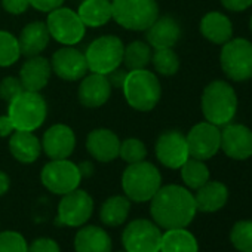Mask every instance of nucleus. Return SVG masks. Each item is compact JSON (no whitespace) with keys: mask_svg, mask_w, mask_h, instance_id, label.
<instances>
[{"mask_svg":"<svg viewBox=\"0 0 252 252\" xmlns=\"http://www.w3.org/2000/svg\"><path fill=\"white\" fill-rule=\"evenodd\" d=\"M221 3L230 12H243L252 6V0H221Z\"/></svg>","mask_w":252,"mask_h":252,"instance_id":"41","label":"nucleus"},{"mask_svg":"<svg viewBox=\"0 0 252 252\" xmlns=\"http://www.w3.org/2000/svg\"><path fill=\"white\" fill-rule=\"evenodd\" d=\"M180 169L184 184L191 190H197L199 187H202L205 183L209 181L211 177L209 169L203 163V160L193 159V158H189Z\"/></svg>","mask_w":252,"mask_h":252,"instance_id":"31","label":"nucleus"},{"mask_svg":"<svg viewBox=\"0 0 252 252\" xmlns=\"http://www.w3.org/2000/svg\"><path fill=\"white\" fill-rule=\"evenodd\" d=\"M146 32L147 43L155 49L174 48L181 37V27L172 17H158V20Z\"/></svg>","mask_w":252,"mask_h":252,"instance_id":"21","label":"nucleus"},{"mask_svg":"<svg viewBox=\"0 0 252 252\" xmlns=\"http://www.w3.org/2000/svg\"><path fill=\"white\" fill-rule=\"evenodd\" d=\"M46 27L54 40L64 46H74L85 37L86 27L77 12L70 8H57L49 12Z\"/></svg>","mask_w":252,"mask_h":252,"instance_id":"9","label":"nucleus"},{"mask_svg":"<svg viewBox=\"0 0 252 252\" xmlns=\"http://www.w3.org/2000/svg\"><path fill=\"white\" fill-rule=\"evenodd\" d=\"M113 20L126 30L146 32L159 17L156 0H111Z\"/></svg>","mask_w":252,"mask_h":252,"instance_id":"6","label":"nucleus"},{"mask_svg":"<svg viewBox=\"0 0 252 252\" xmlns=\"http://www.w3.org/2000/svg\"><path fill=\"white\" fill-rule=\"evenodd\" d=\"M30 6H33L34 9L40 11V12H52L57 8H61L64 0H29Z\"/></svg>","mask_w":252,"mask_h":252,"instance_id":"40","label":"nucleus"},{"mask_svg":"<svg viewBox=\"0 0 252 252\" xmlns=\"http://www.w3.org/2000/svg\"><path fill=\"white\" fill-rule=\"evenodd\" d=\"M46 114V99L39 92L32 91H23L9 102L8 108V116L15 131L34 132L45 123Z\"/></svg>","mask_w":252,"mask_h":252,"instance_id":"5","label":"nucleus"},{"mask_svg":"<svg viewBox=\"0 0 252 252\" xmlns=\"http://www.w3.org/2000/svg\"><path fill=\"white\" fill-rule=\"evenodd\" d=\"M9 186H11V180H9L8 174L0 171V196H3L9 190Z\"/></svg>","mask_w":252,"mask_h":252,"instance_id":"44","label":"nucleus"},{"mask_svg":"<svg viewBox=\"0 0 252 252\" xmlns=\"http://www.w3.org/2000/svg\"><path fill=\"white\" fill-rule=\"evenodd\" d=\"M111 95V86L107 80V76L91 73L80 79L77 96L83 107L98 108L104 105Z\"/></svg>","mask_w":252,"mask_h":252,"instance_id":"18","label":"nucleus"},{"mask_svg":"<svg viewBox=\"0 0 252 252\" xmlns=\"http://www.w3.org/2000/svg\"><path fill=\"white\" fill-rule=\"evenodd\" d=\"M155 152L158 160L169 169H180L190 158L186 135L174 129L165 131L159 135Z\"/></svg>","mask_w":252,"mask_h":252,"instance_id":"14","label":"nucleus"},{"mask_svg":"<svg viewBox=\"0 0 252 252\" xmlns=\"http://www.w3.org/2000/svg\"><path fill=\"white\" fill-rule=\"evenodd\" d=\"M79 166V171H80V174H82V178L83 177H89L92 172H94V166H92V163H89V162H83V163H80V165H77Z\"/></svg>","mask_w":252,"mask_h":252,"instance_id":"45","label":"nucleus"},{"mask_svg":"<svg viewBox=\"0 0 252 252\" xmlns=\"http://www.w3.org/2000/svg\"><path fill=\"white\" fill-rule=\"evenodd\" d=\"M122 252H128V251H122Z\"/></svg>","mask_w":252,"mask_h":252,"instance_id":"47","label":"nucleus"},{"mask_svg":"<svg viewBox=\"0 0 252 252\" xmlns=\"http://www.w3.org/2000/svg\"><path fill=\"white\" fill-rule=\"evenodd\" d=\"M202 113L206 122L215 126L231 123L237 113V95L234 88L224 80H214L203 89Z\"/></svg>","mask_w":252,"mask_h":252,"instance_id":"2","label":"nucleus"},{"mask_svg":"<svg viewBox=\"0 0 252 252\" xmlns=\"http://www.w3.org/2000/svg\"><path fill=\"white\" fill-rule=\"evenodd\" d=\"M52 74L51 61L45 57H30L20 70V80L24 91L40 92L49 82Z\"/></svg>","mask_w":252,"mask_h":252,"instance_id":"20","label":"nucleus"},{"mask_svg":"<svg viewBox=\"0 0 252 252\" xmlns=\"http://www.w3.org/2000/svg\"><path fill=\"white\" fill-rule=\"evenodd\" d=\"M249 29H251V32H252V17H251V21H249Z\"/></svg>","mask_w":252,"mask_h":252,"instance_id":"46","label":"nucleus"},{"mask_svg":"<svg viewBox=\"0 0 252 252\" xmlns=\"http://www.w3.org/2000/svg\"><path fill=\"white\" fill-rule=\"evenodd\" d=\"M220 64L224 74L233 82L252 79V42L248 39H230L222 45Z\"/></svg>","mask_w":252,"mask_h":252,"instance_id":"7","label":"nucleus"},{"mask_svg":"<svg viewBox=\"0 0 252 252\" xmlns=\"http://www.w3.org/2000/svg\"><path fill=\"white\" fill-rule=\"evenodd\" d=\"M202 36L214 45H224L233 39V24L230 18L218 11L208 12L200 21Z\"/></svg>","mask_w":252,"mask_h":252,"instance_id":"23","label":"nucleus"},{"mask_svg":"<svg viewBox=\"0 0 252 252\" xmlns=\"http://www.w3.org/2000/svg\"><path fill=\"white\" fill-rule=\"evenodd\" d=\"M85 27L98 29L113 20L111 0H83L77 11Z\"/></svg>","mask_w":252,"mask_h":252,"instance_id":"27","label":"nucleus"},{"mask_svg":"<svg viewBox=\"0 0 252 252\" xmlns=\"http://www.w3.org/2000/svg\"><path fill=\"white\" fill-rule=\"evenodd\" d=\"M196 237L186 228H171L162 234L160 252H197Z\"/></svg>","mask_w":252,"mask_h":252,"instance_id":"28","label":"nucleus"},{"mask_svg":"<svg viewBox=\"0 0 252 252\" xmlns=\"http://www.w3.org/2000/svg\"><path fill=\"white\" fill-rule=\"evenodd\" d=\"M51 34L48 32L46 23L42 21H33L27 24L18 37L20 51L23 57H36L40 55L49 45Z\"/></svg>","mask_w":252,"mask_h":252,"instance_id":"22","label":"nucleus"},{"mask_svg":"<svg viewBox=\"0 0 252 252\" xmlns=\"http://www.w3.org/2000/svg\"><path fill=\"white\" fill-rule=\"evenodd\" d=\"M128 252H160V228L149 220H135L126 225L122 236Z\"/></svg>","mask_w":252,"mask_h":252,"instance_id":"11","label":"nucleus"},{"mask_svg":"<svg viewBox=\"0 0 252 252\" xmlns=\"http://www.w3.org/2000/svg\"><path fill=\"white\" fill-rule=\"evenodd\" d=\"M123 43L117 36H101L95 39L85 52L88 70L98 74H108L123 63Z\"/></svg>","mask_w":252,"mask_h":252,"instance_id":"8","label":"nucleus"},{"mask_svg":"<svg viewBox=\"0 0 252 252\" xmlns=\"http://www.w3.org/2000/svg\"><path fill=\"white\" fill-rule=\"evenodd\" d=\"M119 156L126 162V163H138L146 160L147 156V149L144 143L138 138H128L120 143V150Z\"/></svg>","mask_w":252,"mask_h":252,"instance_id":"35","label":"nucleus"},{"mask_svg":"<svg viewBox=\"0 0 252 252\" xmlns=\"http://www.w3.org/2000/svg\"><path fill=\"white\" fill-rule=\"evenodd\" d=\"M43 186L54 194H67L76 190L82 181L79 166L68 159H55L46 163L40 174Z\"/></svg>","mask_w":252,"mask_h":252,"instance_id":"10","label":"nucleus"},{"mask_svg":"<svg viewBox=\"0 0 252 252\" xmlns=\"http://www.w3.org/2000/svg\"><path fill=\"white\" fill-rule=\"evenodd\" d=\"M14 125L9 119L8 114L5 116H0V138H5V137H11V134L14 132Z\"/></svg>","mask_w":252,"mask_h":252,"instance_id":"43","label":"nucleus"},{"mask_svg":"<svg viewBox=\"0 0 252 252\" xmlns=\"http://www.w3.org/2000/svg\"><path fill=\"white\" fill-rule=\"evenodd\" d=\"M94 200L85 190H73L63 194L58 205V221L68 227L83 225L92 215Z\"/></svg>","mask_w":252,"mask_h":252,"instance_id":"13","label":"nucleus"},{"mask_svg":"<svg viewBox=\"0 0 252 252\" xmlns=\"http://www.w3.org/2000/svg\"><path fill=\"white\" fill-rule=\"evenodd\" d=\"M186 140H187L190 158L199 160H208L220 152L221 147L220 126H215L209 122H200L189 131Z\"/></svg>","mask_w":252,"mask_h":252,"instance_id":"12","label":"nucleus"},{"mask_svg":"<svg viewBox=\"0 0 252 252\" xmlns=\"http://www.w3.org/2000/svg\"><path fill=\"white\" fill-rule=\"evenodd\" d=\"M105 76H107V80H108L110 86H111V88L119 89V88H122V86H123L125 79H126V76H128V71L119 67V68H116V70L110 71V73H108V74H105Z\"/></svg>","mask_w":252,"mask_h":252,"instance_id":"42","label":"nucleus"},{"mask_svg":"<svg viewBox=\"0 0 252 252\" xmlns=\"http://www.w3.org/2000/svg\"><path fill=\"white\" fill-rule=\"evenodd\" d=\"M125 196L132 202H149L162 187V175L150 162L131 163L122 175Z\"/></svg>","mask_w":252,"mask_h":252,"instance_id":"4","label":"nucleus"},{"mask_svg":"<svg viewBox=\"0 0 252 252\" xmlns=\"http://www.w3.org/2000/svg\"><path fill=\"white\" fill-rule=\"evenodd\" d=\"M23 91H24V88H23V83H21L20 77L8 76V77L2 79V82H0V98H2L3 101L11 102Z\"/></svg>","mask_w":252,"mask_h":252,"instance_id":"37","label":"nucleus"},{"mask_svg":"<svg viewBox=\"0 0 252 252\" xmlns=\"http://www.w3.org/2000/svg\"><path fill=\"white\" fill-rule=\"evenodd\" d=\"M122 91L126 102L137 111H152L162 96L158 76L146 68L128 71Z\"/></svg>","mask_w":252,"mask_h":252,"instance_id":"3","label":"nucleus"},{"mask_svg":"<svg viewBox=\"0 0 252 252\" xmlns=\"http://www.w3.org/2000/svg\"><path fill=\"white\" fill-rule=\"evenodd\" d=\"M42 150L51 159H68L76 149V135L74 131L67 125L57 123L43 134Z\"/></svg>","mask_w":252,"mask_h":252,"instance_id":"17","label":"nucleus"},{"mask_svg":"<svg viewBox=\"0 0 252 252\" xmlns=\"http://www.w3.org/2000/svg\"><path fill=\"white\" fill-rule=\"evenodd\" d=\"M152 46L143 40L131 42L123 49V64L125 67L131 70H141L146 68L152 63Z\"/></svg>","mask_w":252,"mask_h":252,"instance_id":"30","label":"nucleus"},{"mask_svg":"<svg viewBox=\"0 0 252 252\" xmlns=\"http://www.w3.org/2000/svg\"><path fill=\"white\" fill-rule=\"evenodd\" d=\"M150 212L162 228H186L196 215L194 196L183 186L169 184L160 187L152 197Z\"/></svg>","mask_w":252,"mask_h":252,"instance_id":"1","label":"nucleus"},{"mask_svg":"<svg viewBox=\"0 0 252 252\" xmlns=\"http://www.w3.org/2000/svg\"><path fill=\"white\" fill-rule=\"evenodd\" d=\"M129 209L131 200L126 196H111L102 203L99 217L105 225L117 227L126 221V218L129 215Z\"/></svg>","mask_w":252,"mask_h":252,"instance_id":"29","label":"nucleus"},{"mask_svg":"<svg viewBox=\"0 0 252 252\" xmlns=\"http://www.w3.org/2000/svg\"><path fill=\"white\" fill-rule=\"evenodd\" d=\"M224 155L234 160H246L252 156V131L240 123H228L221 131Z\"/></svg>","mask_w":252,"mask_h":252,"instance_id":"16","label":"nucleus"},{"mask_svg":"<svg viewBox=\"0 0 252 252\" xmlns=\"http://www.w3.org/2000/svg\"><path fill=\"white\" fill-rule=\"evenodd\" d=\"M52 71L63 80L76 82L86 76L88 64L85 54L73 46H63L51 58Z\"/></svg>","mask_w":252,"mask_h":252,"instance_id":"15","label":"nucleus"},{"mask_svg":"<svg viewBox=\"0 0 252 252\" xmlns=\"http://www.w3.org/2000/svg\"><path fill=\"white\" fill-rule=\"evenodd\" d=\"M29 245L18 231H2L0 233V252H27Z\"/></svg>","mask_w":252,"mask_h":252,"instance_id":"36","label":"nucleus"},{"mask_svg":"<svg viewBox=\"0 0 252 252\" xmlns=\"http://www.w3.org/2000/svg\"><path fill=\"white\" fill-rule=\"evenodd\" d=\"M21 58L18 37L0 30V67H11Z\"/></svg>","mask_w":252,"mask_h":252,"instance_id":"33","label":"nucleus"},{"mask_svg":"<svg viewBox=\"0 0 252 252\" xmlns=\"http://www.w3.org/2000/svg\"><path fill=\"white\" fill-rule=\"evenodd\" d=\"M228 199L227 187L220 181H208L196 190L194 203L196 209L200 212H217L220 211Z\"/></svg>","mask_w":252,"mask_h":252,"instance_id":"25","label":"nucleus"},{"mask_svg":"<svg viewBox=\"0 0 252 252\" xmlns=\"http://www.w3.org/2000/svg\"><path fill=\"white\" fill-rule=\"evenodd\" d=\"M86 149L95 160L108 163L119 158L120 140L113 131L98 128L89 132L86 138Z\"/></svg>","mask_w":252,"mask_h":252,"instance_id":"19","label":"nucleus"},{"mask_svg":"<svg viewBox=\"0 0 252 252\" xmlns=\"http://www.w3.org/2000/svg\"><path fill=\"white\" fill-rule=\"evenodd\" d=\"M2 6L8 14L21 15L29 9L30 3L29 0H2Z\"/></svg>","mask_w":252,"mask_h":252,"instance_id":"39","label":"nucleus"},{"mask_svg":"<svg viewBox=\"0 0 252 252\" xmlns=\"http://www.w3.org/2000/svg\"><path fill=\"white\" fill-rule=\"evenodd\" d=\"M27 252H60V246L55 240L48 237L36 239L27 249Z\"/></svg>","mask_w":252,"mask_h":252,"instance_id":"38","label":"nucleus"},{"mask_svg":"<svg viewBox=\"0 0 252 252\" xmlns=\"http://www.w3.org/2000/svg\"><path fill=\"white\" fill-rule=\"evenodd\" d=\"M152 64L162 76H174L180 70V58L172 48L156 49L152 55Z\"/></svg>","mask_w":252,"mask_h":252,"instance_id":"32","label":"nucleus"},{"mask_svg":"<svg viewBox=\"0 0 252 252\" xmlns=\"http://www.w3.org/2000/svg\"><path fill=\"white\" fill-rule=\"evenodd\" d=\"M9 152L21 163H33L42 153L40 140L29 131H14L9 138Z\"/></svg>","mask_w":252,"mask_h":252,"instance_id":"24","label":"nucleus"},{"mask_svg":"<svg viewBox=\"0 0 252 252\" xmlns=\"http://www.w3.org/2000/svg\"><path fill=\"white\" fill-rule=\"evenodd\" d=\"M76 252H111V239L96 225L80 228L74 237Z\"/></svg>","mask_w":252,"mask_h":252,"instance_id":"26","label":"nucleus"},{"mask_svg":"<svg viewBox=\"0 0 252 252\" xmlns=\"http://www.w3.org/2000/svg\"><path fill=\"white\" fill-rule=\"evenodd\" d=\"M230 240L237 251L252 252V221H237L230 231Z\"/></svg>","mask_w":252,"mask_h":252,"instance_id":"34","label":"nucleus"}]
</instances>
